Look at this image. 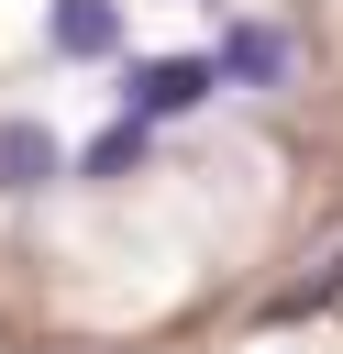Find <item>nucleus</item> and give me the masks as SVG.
I'll return each mask as SVG.
<instances>
[{
    "instance_id": "4",
    "label": "nucleus",
    "mask_w": 343,
    "mask_h": 354,
    "mask_svg": "<svg viewBox=\"0 0 343 354\" xmlns=\"http://www.w3.org/2000/svg\"><path fill=\"white\" fill-rule=\"evenodd\" d=\"M44 33H55V55H111V44H122V11H111V0H55Z\"/></svg>"
},
{
    "instance_id": "1",
    "label": "nucleus",
    "mask_w": 343,
    "mask_h": 354,
    "mask_svg": "<svg viewBox=\"0 0 343 354\" xmlns=\"http://www.w3.org/2000/svg\"><path fill=\"white\" fill-rule=\"evenodd\" d=\"M210 88H221L210 55H144V66H122V111H133V122H177V111H199Z\"/></svg>"
},
{
    "instance_id": "3",
    "label": "nucleus",
    "mask_w": 343,
    "mask_h": 354,
    "mask_svg": "<svg viewBox=\"0 0 343 354\" xmlns=\"http://www.w3.org/2000/svg\"><path fill=\"white\" fill-rule=\"evenodd\" d=\"M210 66H221L232 88H277V77H288V33H266V22H232Z\"/></svg>"
},
{
    "instance_id": "5",
    "label": "nucleus",
    "mask_w": 343,
    "mask_h": 354,
    "mask_svg": "<svg viewBox=\"0 0 343 354\" xmlns=\"http://www.w3.org/2000/svg\"><path fill=\"white\" fill-rule=\"evenodd\" d=\"M144 155H155V122H133V111H122V122H111V133L77 155V177H133Z\"/></svg>"
},
{
    "instance_id": "2",
    "label": "nucleus",
    "mask_w": 343,
    "mask_h": 354,
    "mask_svg": "<svg viewBox=\"0 0 343 354\" xmlns=\"http://www.w3.org/2000/svg\"><path fill=\"white\" fill-rule=\"evenodd\" d=\"M55 177H66V144H55L44 122H0V188L33 199V188H55Z\"/></svg>"
}]
</instances>
